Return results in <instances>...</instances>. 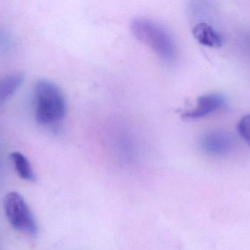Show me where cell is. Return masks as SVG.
I'll return each mask as SVG.
<instances>
[{"mask_svg":"<svg viewBox=\"0 0 250 250\" xmlns=\"http://www.w3.org/2000/svg\"><path fill=\"white\" fill-rule=\"evenodd\" d=\"M35 114L41 125H51L64 118L67 111L65 98L60 88L54 82L41 79L35 84Z\"/></svg>","mask_w":250,"mask_h":250,"instance_id":"1","label":"cell"},{"mask_svg":"<svg viewBox=\"0 0 250 250\" xmlns=\"http://www.w3.org/2000/svg\"><path fill=\"white\" fill-rule=\"evenodd\" d=\"M130 26L134 36L151 48L162 60H174L176 44L171 35L162 25L151 19L138 18L132 20Z\"/></svg>","mask_w":250,"mask_h":250,"instance_id":"2","label":"cell"},{"mask_svg":"<svg viewBox=\"0 0 250 250\" xmlns=\"http://www.w3.org/2000/svg\"><path fill=\"white\" fill-rule=\"evenodd\" d=\"M4 212L9 223L16 230L35 236L38 225L23 197L16 192H9L4 201Z\"/></svg>","mask_w":250,"mask_h":250,"instance_id":"3","label":"cell"},{"mask_svg":"<svg viewBox=\"0 0 250 250\" xmlns=\"http://www.w3.org/2000/svg\"><path fill=\"white\" fill-rule=\"evenodd\" d=\"M234 137L224 130H211L204 133L199 141L203 152L214 157H223L230 154L234 147Z\"/></svg>","mask_w":250,"mask_h":250,"instance_id":"4","label":"cell"},{"mask_svg":"<svg viewBox=\"0 0 250 250\" xmlns=\"http://www.w3.org/2000/svg\"><path fill=\"white\" fill-rule=\"evenodd\" d=\"M226 97L221 94L209 93L201 95L197 100L196 105L192 110L182 114V117L188 120H196L207 117L224 107Z\"/></svg>","mask_w":250,"mask_h":250,"instance_id":"5","label":"cell"},{"mask_svg":"<svg viewBox=\"0 0 250 250\" xmlns=\"http://www.w3.org/2000/svg\"><path fill=\"white\" fill-rule=\"evenodd\" d=\"M192 35L201 45L218 48L223 44V38L211 25L205 22L197 23L192 29Z\"/></svg>","mask_w":250,"mask_h":250,"instance_id":"6","label":"cell"},{"mask_svg":"<svg viewBox=\"0 0 250 250\" xmlns=\"http://www.w3.org/2000/svg\"><path fill=\"white\" fill-rule=\"evenodd\" d=\"M23 75L15 73L0 78V104L10 98L23 83Z\"/></svg>","mask_w":250,"mask_h":250,"instance_id":"7","label":"cell"},{"mask_svg":"<svg viewBox=\"0 0 250 250\" xmlns=\"http://www.w3.org/2000/svg\"><path fill=\"white\" fill-rule=\"evenodd\" d=\"M10 157L16 173L21 179L32 182L36 180V176L32 165L29 159L23 154L19 152H13L10 154Z\"/></svg>","mask_w":250,"mask_h":250,"instance_id":"8","label":"cell"},{"mask_svg":"<svg viewBox=\"0 0 250 250\" xmlns=\"http://www.w3.org/2000/svg\"><path fill=\"white\" fill-rule=\"evenodd\" d=\"M237 130L241 137L250 146V114L245 116L239 120Z\"/></svg>","mask_w":250,"mask_h":250,"instance_id":"9","label":"cell"}]
</instances>
